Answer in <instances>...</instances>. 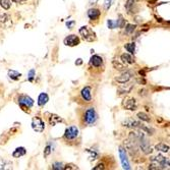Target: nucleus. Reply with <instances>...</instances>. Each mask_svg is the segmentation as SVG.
Returning <instances> with one entry per match:
<instances>
[{"label": "nucleus", "instance_id": "obj_1", "mask_svg": "<svg viewBox=\"0 0 170 170\" xmlns=\"http://www.w3.org/2000/svg\"><path fill=\"white\" fill-rule=\"evenodd\" d=\"M149 168L150 169H168L169 168V159L161 155L152 157Z\"/></svg>", "mask_w": 170, "mask_h": 170}, {"label": "nucleus", "instance_id": "obj_2", "mask_svg": "<svg viewBox=\"0 0 170 170\" xmlns=\"http://www.w3.org/2000/svg\"><path fill=\"white\" fill-rule=\"evenodd\" d=\"M79 34L82 35L83 39L87 42H93L96 40V34L92 31L91 28L87 27V26L82 27L81 29H79Z\"/></svg>", "mask_w": 170, "mask_h": 170}, {"label": "nucleus", "instance_id": "obj_3", "mask_svg": "<svg viewBox=\"0 0 170 170\" xmlns=\"http://www.w3.org/2000/svg\"><path fill=\"white\" fill-rule=\"evenodd\" d=\"M85 122L87 123L88 125H93L96 123L98 119V115H97V112H96L95 108H89V109L86 111L85 113Z\"/></svg>", "mask_w": 170, "mask_h": 170}, {"label": "nucleus", "instance_id": "obj_4", "mask_svg": "<svg viewBox=\"0 0 170 170\" xmlns=\"http://www.w3.org/2000/svg\"><path fill=\"white\" fill-rule=\"evenodd\" d=\"M19 104L21 105V108L26 110L27 108H31L34 105V100L27 95H21L19 98Z\"/></svg>", "mask_w": 170, "mask_h": 170}, {"label": "nucleus", "instance_id": "obj_5", "mask_svg": "<svg viewBox=\"0 0 170 170\" xmlns=\"http://www.w3.org/2000/svg\"><path fill=\"white\" fill-rule=\"evenodd\" d=\"M32 129L36 133H42L45 129V123L39 117H34L33 120H32Z\"/></svg>", "mask_w": 170, "mask_h": 170}, {"label": "nucleus", "instance_id": "obj_6", "mask_svg": "<svg viewBox=\"0 0 170 170\" xmlns=\"http://www.w3.org/2000/svg\"><path fill=\"white\" fill-rule=\"evenodd\" d=\"M79 129L77 126H75V125H73V126H69L66 129L64 133V138L66 140H70L71 141V140H75L79 137Z\"/></svg>", "mask_w": 170, "mask_h": 170}, {"label": "nucleus", "instance_id": "obj_7", "mask_svg": "<svg viewBox=\"0 0 170 170\" xmlns=\"http://www.w3.org/2000/svg\"><path fill=\"white\" fill-rule=\"evenodd\" d=\"M133 75H135V73L133 70H124V73H122L119 77H116V81L120 84H125L131 81Z\"/></svg>", "mask_w": 170, "mask_h": 170}, {"label": "nucleus", "instance_id": "obj_8", "mask_svg": "<svg viewBox=\"0 0 170 170\" xmlns=\"http://www.w3.org/2000/svg\"><path fill=\"white\" fill-rule=\"evenodd\" d=\"M119 157H120V161H121V164H122L123 169H126V170L131 169L129 159H127V156H126V152H125V150L122 147L119 148Z\"/></svg>", "mask_w": 170, "mask_h": 170}, {"label": "nucleus", "instance_id": "obj_9", "mask_svg": "<svg viewBox=\"0 0 170 170\" xmlns=\"http://www.w3.org/2000/svg\"><path fill=\"white\" fill-rule=\"evenodd\" d=\"M123 107L127 110H131V111H135L138 107V104H137V100L135 98H127L123 101L122 103Z\"/></svg>", "mask_w": 170, "mask_h": 170}, {"label": "nucleus", "instance_id": "obj_10", "mask_svg": "<svg viewBox=\"0 0 170 170\" xmlns=\"http://www.w3.org/2000/svg\"><path fill=\"white\" fill-rule=\"evenodd\" d=\"M11 26H12V21H11L10 15H6V13L0 15V27L8 29Z\"/></svg>", "mask_w": 170, "mask_h": 170}, {"label": "nucleus", "instance_id": "obj_11", "mask_svg": "<svg viewBox=\"0 0 170 170\" xmlns=\"http://www.w3.org/2000/svg\"><path fill=\"white\" fill-rule=\"evenodd\" d=\"M64 44L66 46H70V47H73V46H77L79 44V39L77 36L75 35H69L67 36L66 38L64 39Z\"/></svg>", "mask_w": 170, "mask_h": 170}, {"label": "nucleus", "instance_id": "obj_12", "mask_svg": "<svg viewBox=\"0 0 170 170\" xmlns=\"http://www.w3.org/2000/svg\"><path fill=\"white\" fill-rule=\"evenodd\" d=\"M141 122L135 120L133 118H127L122 121V125L125 127H131V129H139Z\"/></svg>", "mask_w": 170, "mask_h": 170}, {"label": "nucleus", "instance_id": "obj_13", "mask_svg": "<svg viewBox=\"0 0 170 170\" xmlns=\"http://www.w3.org/2000/svg\"><path fill=\"white\" fill-rule=\"evenodd\" d=\"M82 98H83L85 101L90 102L92 100V94H91V88L90 87H85L81 92Z\"/></svg>", "mask_w": 170, "mask_h": 170}, {"label": "nucleus", "instance_id": "obj_14", "mask_svg": "<svg viewBox=\"0 0 170 170\" xmlns=\"http://www.w3.org/2000/svg\"><path fill=\"white\" fill-rule=\"evenodd\" d=\"M100 15H101V12H100V10L97 8H91L88 10V17H89V19H92V21H96V19H98L100 17Z\"/></svg>", "mask_w": 170, "mask_h": 170}, {"label": "nucleus", "instance_id": "obj_15", "mask_svg": "<svg viewBox=\"0 0 170 170\" xmlns=\"http://www.w3.org/2000/svg\"><path fill=\"white\" fill-rule=\"evenodd\" d=\"M91 64L95 67H99L103 64V59L99 55H93L91 57Z\"/></svg>", "mask_w": 170, "mask_h": 170}, {"label": "nucleus", "instance_id": "obj_16", "mask_svg": "<svg viewBox=\"0 0 170 170\" xmlns=\"http://www.w3.org/2000/svg\"><path fill=\"white\" fill-rule=\"evenodd\" d=\"M49 101V97L46 93H41L39 95V98H38V105L43 107L44 105L47 104V102Z\"/></svg>", "mask_w": 170, "mask_h": 170}, {"label": "nucleus", "instance_id": "obj_17", "mask_svg": "<svg viewBox=\"0 0 170 170\" xmlns=\"http://www.w3.org/2000/svg\"><path fill=\"white\" fill-rule=\"evenodd\" d=\"M133 84H129V85H122L120 88L118 89V94H129L131 93V91L133 90Z\"/></svg>", "mask_w": 170, "mask_h": 170}, {"label": "nucleus", "instance_id": "obj_18", "mask_svg": "<svg viewBox=\"0 0 170 170\" xmlns=\"http://www.w3.org/2000/svg\"><path fill=\"white\" fill-rule=\"evenodd\" d=\"M26 153H27V151H26L25 148H23V147H19V148H17L15 151H13L12 157L13 158H19V157H21V156L26 155Z\"/></svg>", "mask_w": 170, "mask_h": 170}, {"label": "nucleus", "instance_id": "obj_19", "mask_svg": "<svg viewBox=\"0 0 170 170\" xmlns=\"http://www.w3.org/2000/svg\"><path fill=\"white\" fill-rule=\"evenodd\" d=\"M121 60H122L123 63H127V64H133V63L135 62L133 56H131V54H127V53H124L121 55Z\"/></svg>", "mask_w": 170, "mask_h": 170}, {"label": "nucleus", "instance_id": "obj_20", "mask_svg": "<svg viewBox=\"0 0 170 170\" xmlns=\"http://www.w3.org/2000/svg\"><path fill=\"white\" fill-rule=\"evenodd\" d=\"M61 121H62V118H61L60 116H58V115H56V114H52L51 116H50V118H49V123H50V125H52V126L56 125L57 123L61 122Z\"/></svg>", "mask_w": 170, "mask_h": 170}, {"label": "nucleus", "instance_id": "obj_21", "mask_svg": "<svg viewBox=\"0 0 170 170\" xmlns=\"http://www.w3.org/2000/svg\"><path fill=\"white\" fill-rule=\"evenodd\" d=\"M8 77H9V79H13V81H17V79L21 77V73H17V71H15V70H8Z\"/></svg>", "mask_w": 170, "mask_h": 170}, {"label": "nucleus", "instance_id": "obj_22", "mask_svg": "<svg viewBox=\"0 0 170 170\" xmlns=\"http://www.w3.org/2000/svg\"><path fill=\"white\" fill-rule=\"evenodd\" d=\"M156 150L157 151H161L163 152V153H167V152H169V147H168L167 145H165V144H158V145H156Z\"/></svg>", "mask_w": 170, "mask_h": 170}, {"label": "nucleus", "instance_id": "obj_23", "mask_svg": "<svg viewBox=\"0 0 170 170\" xmlns=\"http://www.w3.org/2000/svg\"><path fill=\"white\" fill-rule=\"evenodd\" d=\"M124 48L127 52H129L131 54H133L135 51V43H129V44H125Z\"/></svg>", "mask_w": 170, "mask_h": 170}, {"label": "nucleus", "instance_id": "obj_24", "mask_svg": "<svg viewBox=\"0 0 170 170\" xmlns=\"http://www.w3.org/2000/svg\"><path fill=\"white\" fill-rule=\"evenodd\" d=\"M116 23V28H124L125 27V19H123V17L121 15H119L118 19L115 21Z\"/></svg>", "mask_w": 170, "mask_h": 170}, {"label": "nucleus", "instance_id": "obj_25", "mask_svg": "<svg viewBox=\"0 0 170 170\" xmlns=\"http://www.w3.org/2000/svg\"><path fill=\"white\" fill-rule=\"evenodd\" d=\"M0 5H1V7H2L3 9L7 10V9L10 8L11 2H10V0H0Z\"/></svg>", "mask_w": 170, "mask_h": 170}, {"label": "nucleus", "instance_id": "obj_26", "mask_svg": "<svg viewBox=\"0 0 170 170\" xmlns=\"http://www.w3.org/2000/svg\"><path fill=\"white\" fill-rule=\"evenodd\" d=\"M138 117H139L141 120L146 121V122H149V121L151 120V117H150L148 114H146V113H144V112H140V113H138Z\"/></svg>", "mask_w": 170, "mask_h": 170}, {"label": "nucleus", "instance_id": "obj_27", "mask_svg": "<svg viewBox=\"0 0 170 170\" xmlns=\"http://www.w3.org/2000/svg\"><path fill=\"white\" fill-rule=\"evenodd\" d=\"M135 25H126V28H125V34L126 35H131V34L135 32Z\"/></svg>", "mask_w": 170, "mask_h": 170}, {"label": "nucleus", "instance_id": "obj_28", "mask_svg": "<svg viewBox=\"0 0 170 170\" xmlns=\"http://www.w3.org/2000/svg\"><path fill=\"white\" fill-rule=\"evenodd\" d=\"M115 0H104V9L105 10H109L110 7L113 5Z\"/></svg>", "mask_w": 170, "mask_h": 170}, {"label": "nucleus", "instance_id": "obj_29", "mask_svg": "<svg viewBox=\"0 0 170 170\" xmlns=\"http://www.w3.org/2000/svg\"><path fill=\"white\" fill-rule=\"evenodd\" d=\"M113 65H114L115 69H117V70H120V71H123L126 69V66H124L123 64H121V63L119 62H116V61H113Z\"/></svg>", "mask_w": 170, "mask_h": 170}, {"label": "nucleus", "instance_id": "obj_30", "mask_svg": "<svg viewBox=\"0 0 170 170\" xmlns=\"http://www.w3.org/2000/svg\"><path fill=\"white\" fill-rule=\"evenodd\" d=\"M87 152H88V153H90V160H95V159H97L98 153L95 151V150L87 149Z\"/></svg>", "mask_w": 170, "mask_h": 170}, {"label": "nucleus", "instance_id": "obj_31", "mask_svg": "<svg viewBox=\"0 0 170 170\" xmlns=\"http://www.w3.org/2000/svg\"><path fill=\"white\" fill-rule=\"evenodd\" d=\"M52 169L54 170H62L64 169V165L60 162H55V163L52 165Z\"/></svg>", "mask_w": 170, "mask_h": 170}, {"label": "nucleus", "instance_id": "obj_32", "mask_svg": "<svg viewBox=\"0 0 170 170\" xmlns=\"http://www.w3.org/2000/svg\"><path fill=\"white\" fill-rule=\"evenodd\" d=\"M6 166H10V163H9V162H7L6 160L0 159V170L7 169Z\"/></svg>", "mask_w": 170, "mask_h": 170}, {"label": "nucleus", "instance_id": "obj_33", "mask_svg": "<svg viewBox=\"0 0 170 170\" xmlns=\"http://www.w3.org/2000/svg\"><path fill=\"white\" fill-rule=\"evenodd\" d=\"M135 2V0H127L126 3H125V8H126L127 11H131V7L133 6Z\"/></svg>", "mask_w": 170, "mask_h": 170}, {"label": "nucleus", "instance_id": "obj_34", "mask_svg": "<svg viewBox=\"0 0 170 170\" xmlns=\"http://www.w3.org/2000/svg\"><path fill=\"white\" fill-rule=\"evenodd\" d=\"M51 152H52V146L50 145V144H48V145L46 146L45 150H44V157H48Z\"/></svg>", "mask_w": 170, "mask_h": 170}, {"label": "nucleus", "instance_id": "obj_35", "mask_svg": "<svg viewBox=\"0 0 170 170\" xmlns=\"http://www.w3.org/2000/svg\"><path fill=\"white\" fill-rule=\"evenodd\" d=\"M107 25H108V28L109 29H115L116 28V23L115 21H111V19H108L107 21Z\"/></svg>", "mask_w": 170, "mask_h": 170}, {"label": "nucleus", "instance_id": "obj_36", "mask_svg": "<svg viewBox=\"0 0 170 170\" xmlns=\"http://www.w3.org/2000/svg\"><path fill=\"white\" fill-rule=\"evenodd\" d=\"M34 77H35V70L34 69H31V70L29 71V81H33Z\"/></svg>", "mask_w": 170, "mask_h": 170}, {"label": "nucleus", "instance_id": "obj_37", "mask_svg": "<svg viewBox=\"0 0 170 170\" xmlns=\"http://www.w3.org/2000/svg\"><path fill=\"white\" fill-rule=\"evenodd\" d=\"M75 25V21H67L66 23V27L68 28V29H73V26Z\"/></svg>", "mask_w": 170, "mask_h": 170}, {"label": "nucleus", "instance_id": "obj_38", "mask_svg": "<svg viewBox=\"0 0 170 170\" xmlns=\"http://www.w3.org/2000/svg\"><path fill=\"white\" fill-rule=\"evenodd\" d=\"M100 169H104V164H99L96 167H94V170H100Z\"/></svg>", "mask_w": 170, "mask_h": 170}, {"label": "nucleus", "instance_id": "obj_39", "mask_svg": "<svg viewBox=\"0 0 170 170\" xmlns=\"http://www.w3.org/2000/svg\"><path fill=\"white\" fill-rule=\"evenodd\" d=\"M82 63H83V59H81V58L77 59V61H75V65H81Z\"/></svg>", "mask_w": 170, "mask_h": 170}, {"label": "nucleus", "instance_id": "obj_40", "mask_svg": "<svg viewBox=\"0 0 170 170\" xmlns=\"http://www.w3.org/2000/svg\"><path fill=\"white\" fill-rule=\"evenodd\" d=\"M98 2V0H90V4L91 5H95Z\"/></svg>", "mask_w": 170, "mask_h": 170}, {"label": "nucleus", "instance_id": "obj_41", "mask_svg": "<svg viewBox=\"0 0 170 170\" xmlns=\"http://www.w3.org/2000/svg\"><path fill=\"white\" fill-rule=\"evenodd\" d=\"M13 1H15V2H21V0H13Z\"/></svg>", "mask_w": 170, "mask_h": 170}]
</instances>
